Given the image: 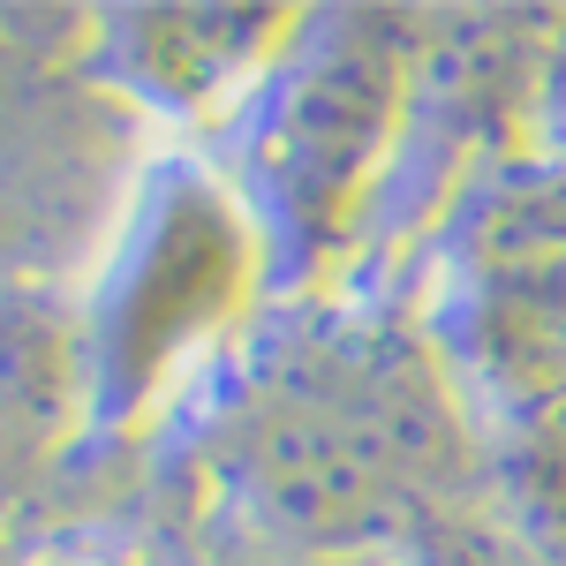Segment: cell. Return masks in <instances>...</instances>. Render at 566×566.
<instances>
[{"label": "cell", "instance_id": "cell-3", "mask_svg": "<svg viewBox=\"0 0 566 566\" xmlns=\"http://www.w3.org/2000/svg\"><path fill=\"white\" fill-rule=\"evenodd\" d=\"M552 53H559V61H552V114H559V129H566V45H552Z\"/></svg>", "mask_w": 566, "mask_h": 566}, {"label": "cell", "instance_id": "cell-2", "mask_svg": "<svg viewBox=\"0 0 566 566\" xmlns=\"http://www.w3.org/2000/svg\"><path fill=\"white\" fill-rule=\"evenodd\" d=\"M144 31V76L167 91V98H205V91L234 84L242 69H250V53L258 39L272 31H287V15H227V8H167V15H144L136 23Z\"/></svg>", "mask_w": 566, "mask_h": 566}, {"label": "cell", "instance_id": "cell-1", "mask_svg": "<svg viewBox=\"0 0 566 566\" xmlns=\"http://www.w3.org/2000/svg\"><path fill=\"white\" fill-rule=\"evenodd\" d=\"M408 53L386 23H340L333 39L295 61L287 91L264 122V197L295 227V242H340L363 189L378 175V151L400 129Z\"/></svg>", "mask_w": 566, "mask_h": 566}]
</instances>
